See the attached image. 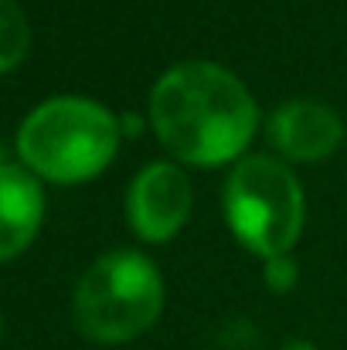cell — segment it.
<instances>
[{"label": "cell", "mask_w": 347, "mask_h": 350, "mask_svg": "<svg viewBox=\"0 0 347 350\" xmlns=\"http://www.w3.org/2000/svg\"><path fill=\"white\" fill-rule=\"evenodd\" d=\"M255 119L248 89L211 62L170 68L150 96V122L160 143L198 167L238 157L255 133Z\"/></svg>", "instance_id": "1"}, {"label": "cell", "mask_w": 347, "mask_h": 350, "mask_svg": "<svg viewBox=\"0 0 347 350\" xmlns=\"http://www.w3.org/2000/svg\"><path fill=\"white\" fill-rule=\"evenodd\" d=\"M119 146V126L110 109L92 99H48L24 119L17 133L21 160L55 184L96 177Z\"/></svg>", "instance_id": "2"}, {"label": "cell", "mask_w": 347, "mask_h": 350, "mask_svg": "<svg viewBox=\"0 0 347 350\" xmlns=\"http://www.w3.org/2000/svg\"><path fill=\"white\" fill-rule=\"evenodd\" d=\"M164 310V282L150 258L136 252L103 255L75 289V323L89 340L126 344L153 327Z\"/></svg>", "instance_id": "3"}, {"label": "cell", "mask_w": 347, "mask_h": 350, "mask_svg": "<svg viewBox=\"0 0 347 350\" xmlns=\"http://www.w3.org/2000/svg\"><path fill=\"white\" fill-rule=\"evenodd\" d=\"M225 215L245 248L279 258L303 228V191L279 160L245 157L225 184Z\"/></svg>", "instance_id": "4"}, {"label": "cell", "mask_w": 347, "mask_h": 350, "mask_svg": "<svg viewBox=\"0 0 347 350\" xmlns=\"http://www.w3.org/2000/svg\"><path fill=\"white\" fill-rule=\"evenodd\" d=\"M126 215L146 241H167L191 215V184L174 163H150L129 187Z\"/></svg>", "instance_id": "5"}, {"label": "cell", "mask_w": 347, "mask_h": 350, "mask_svg": "<svg viewBox=\"0 0 347 350\" xmlns=\"http://www.w3.org/2000/svg\"><path fill=\"white\" fill-rule=\"evenodd\" d=\"M341 136V116L320 103H286L269 119V139L290 160H320L337 150Z\"/></svg>", "instance_id": "6"}, {"label": "cell", "mask_w": 347, "mask_h": 350, "mask_svg": "<svg viewBox=\"0 0 347 350\" xmlns=\"http://www.w3.org/2000/svg\"><path fill=\"white\" fill-rule=\"evenodd\" d=\"M44 194L34 174L0 163V262L21 255L41 228Z\"/></svg>", "instance_id": "7"}, {"label": "cell", "mask_w": 347, "mask_h": 350, "mask_svg": "<svg viewBox=\"0 0 347 350\" xmlns=\"http://www.w3.org/2000/svg\"><path fill=\"white\" fill-rule=\"evenodd\" d=\"M31 44L27 21L14 0H0V72H10L24 62Z\"/></svg>", "instance_id": "8"}, {"label": "cell", "mask_w": 347, "mask_h": 350, "mask_svg": "<svg viewBox=\"0 0 347 350\" xmlns=\"http://www.w3.org/2000/svg\"><path fill=\"white\" fill-rule=\"evenodd\" d=\"M266 279H269V286H276V289H290V282L296 279V265H293L286 255H279V258H269Z\"/></svg>", "instance_id": "9"}, {"label": "cell", "mask_w": 347, "mask_h": 350, "mask_svg": "<svg viewBox=\"0 0 347 350\" xmlns=\"http://www.w3.org/2000/svg\"><path fill=\"white\" fill-rule=\"evenodd\" d=\"M286 350H317V347L307 344V340H296V344H286Z\"/></svg>", "instance_id": "10"}]
</instances>
